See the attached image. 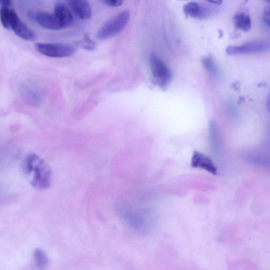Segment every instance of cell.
<instances>
[{
    "instance_id": "15",
    "label": "cell",
    "mask_w": 270,
    "mask_h": 270,
    "mask_svg": "<svg viewBox=\"0 0 270 270\" xmlns=\"http://www.w3.org/2000/svg\"><path fill=\"white\" fill-rule=\"evenodd\" d=\"M202 63L206 71L210 75L214 76L219 75V69L213 57L206 56L202 60Z\"/></svg>"
},
{
    "instance_id": "24",
    "label": "cell",
    "mask_w": 270,
    "mask_h": 270,
    "mask_svg": "<svg viewBox=\"0 0 270 270\" xmlns=\"http://www.w3.org/2000/svg\"><path fill=\"white\" fill-rule=\"evenodd\" d=\"M179 1H181V0H179ZM182 1H185V0H182Z\"/></svg>"
},
{
    "instance_id": "4",
    "label": "cell",
    "mask_w": 270,
    "mask_h": 270,
    "mask_svg": "<svg viewBox=\"0 0 270 270\" xmlns=\"http://www.w3.org/2000/svg\"><path fill=\"white\" fill-rule=\"evenodd\" d=\"M35 48L40 53L51 57H69L76 51L74 46L65 44L37 43Z\"/></svg>"
},
{
    "instance_id": "10",
    "label": "cell",
    "mask_w": 270,
    "mask_h": 270,
    "mask_svg": "<svg viewBox=\"0 0 270 270\" xmlns=\"http://www.w3.org/2000/svg\"><path fill=\"white\" fill-rule=\"evenodd\" d=\"M191 165L194 168L205 169L212 175H218L217 168L214 163L208 157L200 152L196 151L192 154Z\"/></svg>"
},
{
    "instance_id": "13",
    "label": "cell",
    "mask_w": 270,
    "mask_h": 270,
    "mask_svg": "<svg viewBox=\"0 0 270 270\" xmlns=\"http://www.w3.org/2000/svg\"><path fill=\"white\" fill-rule=\"evenodd\" d=\"M233 21L235 27L238 30L247 32L252 29V19L246 11L237 12L234 16Z\"/></svg>"
},
{
    "instance_id": "16",
    "label": "cell",
    "mask_w": 270,
    "mask_h": 270,
    "mask_svg": "<svg viewBox=\"0 0 270 270\" xmlns=\"http://www.w3.org/2000/svg\"><path fill=\"white\" fill-rule=\"evenodd\" d=\"M0 19L4 27L10 30V10L9 8L2 7L0 9Z\"/></svg>"
},
{
    "instance_id": "23",
    "label": "cell",
    "mask_w": 270,
    "mask_h": 270,
    "mask_svg": "<svg viewBox=\"0 0 270 270\" xmlns=\"http://www.w3.org/2000/svg\"><path fill=\"white\" fill-rule=\"evenodd\" d=\"M264 1L267 2V3H269V2H270V0H264Z\"/></svg>"
},
{
    "instance_id": "6",
    "label": "cell",
    "mask_w": 270,
    "mask_h": 270,
    "mask_svg": "<svg viewBox=\"0 0 270 270\" xmlns=\"http://www.w3.org/2000/svg\"><path fill=\"white\" fill-rule=\"evenodd\" d=\"M10 26L14 33L23 40L29 42L36 40L35 33L21 20L13 10H10Z\"/></svg>"
},
{
    "instance_id": "22",
    "label": "cell",
    "mask_w": 270,
    "mask_h": 270,
    "mask_svg": "<svg viewBox=\"0 0 270 270\" xmlns=\"http://www.w3.org/2000/svg\"><path fill=\"white\" fill-rule=\"evenodd\" d=\"M205 1L216 5H221L223 2V0H205Z\"/></svg>"
},
{
    "instance_id": "1",
    "label": "cell",
    "mask_w": 270,
    "mask_h": 270,
    "mask_svg": "<svg viewBox=\"0 0 270 270\" xmlns=\"http://www.w3.org/2000/svg\"><path fill=\"white\" fill-rule=\"evenodd\" d=\"M27 175L31 177V184L35 188L44 190L48 188L51 183L52 173L49 165L35 153L27 158L24 167Z\"/></svg>"
},
{
    "instance_id": "20",
    "label": "cell",
    "mask_w": 270,
    "mask_h": 270,
    "mask_svg": "<svg viewBox=\"0 0 270 270\" xmlns=\"http://www.w3.org/2000/svg\"><path fill=\"white\" fill-rule=\"evenodd\" d=\"M270 11L269 8L266 7L263 13V21L264 24L267 27H269L270 23Z\"/></svg>"
},
{
    "instance_id": "12",
    "label": "cell",
    "mask_w": 270,
    "mask_h": 270,
    "mask_svg": "<svg viewBox=\"0 0 270 270\" xmlns=\"http://www.w3.org/2000/svg\"><path fill=\"white\" fill-rule=\"evenodd\" d=\"M54 14L59 18L65 29L68 28L72 24L73 16L70 10L64 4L57 3L54 9Z\"/></svg>"
},
{
    "instance_id": "21",
    "label": "cell",
    "mask_w": 270,
    "mask_h": 270,
    "mask_svg": "<svg viewBox=\"0 0 270 270\" xmlns=\"http://www.w3.org/2000/svg\"><path fill=\"white\" fill-rule=\"evenodd\" d=\"M11 5V0H0V5L2 7L9 8Z\"/></svg>"
},
{
    "instance_id": "8",
    "label": "cell",
    "mask_w": 270,
    "mask_h": 270,
    "mask_svg": "<svg viewBox=\"0 0 270 270\" xmlns=\"http://www.w3.org/2000/svg\"><path fill=\"white\" fill-rule=\"evenodd\" d=\"M36 21L43 28L50 30H60L65 29L59 18L53 13L46 12H38Z\"/></svg>"
},
{
    "instance_id": "18",
    "label": "cell",
    "mask_w": 270,
    "mask_h": 270,
    "mask_svg": "<svg viewBox=\"0 0 270 270\" xmlns=\"http://www.w3.org/2000/svg\"><path fill=\"white\" fill-rule=\"evenodd\" d=\"M81 46L87 50H92L95 47V44L89 37L86 35L82 42L80 43Z\"/></svg>"
},
{
    "instance_id": "9",
    "label": "cell",
    "mask_w": 270,
    "mask_h": 270,
    "mask_svg": "<svg viewBox=\"0 0 270 270\" xmlns=\"http://www.w3.org/2000/svg\"><path fill=\"white\" fill-rule=\"evenodd\" d=\"M73 13L82 20H88L91 15V8L87 0H67Z\"/></svg>"
},
{
    "instance_id": "14",
    "label": "cell",
    "mask_w": 270,
    "mask_h": 270,
    "mask_svg": "<svg viewBox=\"0 0 270 270\" xmlns=\"http://www.w3.org/2000/svg\"><path fill=\"white\" fill-rule=\"evenodd\" d=\"M33 257L35 264L38 268L45 269L48 265L49 259L44 250L41 248L35 249Z\"/></svg>"
},
{
    "instance_id": "3",
    "label": "cell",
    "mask_w": 270,
    "mask_h": 270,
    "mask_svg": "<svg viewBox=\"0 0 270 270\" xmlns=\"http://www.w3.org/2000/svg\"><path fill=\"white\" fill-rule=\"evenodd\" d=\"M149 63L154 82L162 89H165L171 81L172 74L170 70L154 53L150 55Z\"/></svg>"
},
{
    "instance_id": "11",
    "label": "cell",
    "mask_w": 270,
    "mask_h": 270,
    "mask_svg": "<svg viewBox=\"0 0 270 270\" xmlns=\"http://www.w3.org/2000/svg\"><path fill=\"white\" fill-rule=\"evenodd\" d=\"M183 12L186 17L204 19L208 17L211 11L208 7L195 2L189 3L183 7Z\"/></svg>"
},
{
    "instance_id": "19",
    "label": "cell",
    "mask_w": 270,
    "mask_h": 270,
    "mask_svg": "<svg viewBox=\"0 0 270 270\" xmlns=\"http://www.w3.org/2000/svg\"><path fill=\"white\" fill-rule=\"evenodd\" d=\"M106 6L110 7H118L123 5L124 0H102Z\"/></svg>"
},
{
    "instance_id": "17",
    "label": "cell",
    "mask_w": 270,
    "mask_h": 270,
    "mask_svg": "<svg viewBox=\"0 0 270 270\" xmlns=\"http://www.w3.org/2000/svg\"><path fill=\"white\" fill-rule=\"evenodd\" d=\"M209 136L212 146L216 148L218 144L217 128L216 124L213 121L209 124Z\"/></svg>"
},
{
    "instance_id": "7",
    "label": "cell",
    "mask_w": 270,
    "mask_h": 270,
    "mask_svg": "<svg viewBox=\"0 0 270 270\" xmlns=\"http://www.w3.org/2000/svg\"><path fill=\"white\" fill-rule=\"evenodd\" d=\"M20 92L22 98L29 105L37 107L42 104V93L35 85L30 83H23L20 87Z\"/></svg>"
},
{
    "instance_id": "2",
    "label": "cell",
    "mask_w": 270,
    "mask_h": 270,
    "mask_svg": "<svg viewBox=\"0 0 270 270\" xmlns=\"http://www.w3.org/2000/svg\"><path fill=\"white\" fill-rule=\"evenodd\" d=\"M129 19L128 10L120 13L110 18L99 30L96 36L98 40L104 41L117 35L126 27Z\"/></svg>"
},
{
    "instance_id": "5",
    "label": "cell",
    "mask_w": 270,
    "mask_h": 270,
    "mask_svg": "<svg viewBox=\"0 0 270 270\" xmlns=\"http://www.w3.org/2000/svg\"><path fill=\"white\" fill-rule=\"evenodd\" d=\"M270 48L269 42L257 41L246 43L240 46H230L226 52L229 55L250 54L268 51Z\"/></svg>"
}]
</instances>
